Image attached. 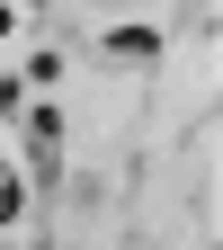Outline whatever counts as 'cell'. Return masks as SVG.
Returning a JSON list of instances; mask_svg holds the SVG:
<instances>
[{
    "label": "cell",
    "mask_w": 223,
    "mask_h": 250,
    "mask_svg": "<svg viewBox=\"0 0 223 250\" xmlns=\"http://www.w3.org/2000/svg\"><path fill=\"white\" fill-rule=\"evenodd\" d=\"M0 250H18V241H0Z\"/></svg>",
    "instance_id": "obj_7"
},
{
    "label": "cell",
    "mask_w": 223,
    "mask_h": 250,
    "mask_svg": "<svg viewBox=\"0 0 223 250\" xmlns=\"http://www.w3.org/2000/svg\"><path fill=\"white\" fill-rule=\"evenodd\" d=\"M9 27H18V9H9V0H0V36H9Z\"/></svg>",
    "instance_id": "obj_5"
},
{
    "label": "cell",
    "mask_w": 223,
    "mask_h": 250,
    "mask_svg": "<svg viewBox=\"0 0 223 250\" xmlns=\"http://www.w3.org/2000/svg\"><path fill=\"white\" fill-rule=\"evenodd\" d=\"M36 9H54V0H36Z\"/></svg>",
    "instance_id": "obj_6"
},
{
    "label": "cell",
    "mask_w": 223,
    "mask_h": 250,
    "mask_svg": "<svg viewBox=\"0 0 223 250\" xmlns=\"http://www.w3.org/2000/svg\"><path fill=\"white\" fill-rule=\"evenodd\" d=\"M54 250H62V241H54Z\"/></svg>",
    "instance_id": "obj_8"
},
{
    "label": "cell",
    "mask_w": 223,
    "mask_h": 250,
    "mask_svg": "<svg viewBox=\"0 0 223 250\" xmlns=\"http://www.w3.org/2000/svg\"><path fill=\"white\" fill-rule=\"evenodd\" d=\"M18 214H27V188H18V170H9V161H0V232H9Z\"/></svg>",
    "instance_id": "obj_3"
},
{
    "label": "cell",
    "mask_w": 223,
    "mask_h": 250,
    "mask_svg": "<svg viewBox=\"0 0 223 250\" xmlns=\"http://www.w3.org/2000/svg\"><path fill=\"white\" fill-rule=\"evenodd\" d=\"M27 81L54 89V81H62V45H36V54H27Z\"/></svg>",
    "instance_id": "obj_4"
},
{
    "label": "cell",
    "mask_w": 223,
    "mask_h": 250,
    "mask_svg": "<svg viewBox=\"0 0 223 250\" xmlns=\"http://www.w3.org/2000/svg\"><path fill=\"white\" fill-rule=\"evenodd\" d=\"M27 152H36V179L54 188L62 179V107H36V116H27Z\"/></svg>",
    "instance_id": "obj_1"
},
{
    "label": "cell",
    "mask_w": 223,
    "mask_h": 250,
    "mask_svg": "<svg viewBox=\"0 0 223 250\" xmlns=\"http://www.w3.org/2000/svg\"><path fill=\"white\" fill-rule=\"evenodd\" d=\"M99 54H107V62H152V54H161V27H116Z\"/></svg>",
    "instance_id": "obj_2"
}]
</instances>
